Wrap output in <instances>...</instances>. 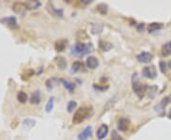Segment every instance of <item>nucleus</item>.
I'll use <instances>...</instances> for the list:
<instances>
[{
  "label": "nucleus",
  "instance_id": "412c9836",
  "mask_svg": "<svg viewBox=\"0 0 171 140\" xmlns=\"http://www.w3.org/2000/svg\"><path fill=\"white\" fill-rule=\"evenodd\" d=\"M56 63H57V64H58V66L60 67L61 69H65L66 66H67V61H66L65 58L62 57V56L57 57Z\"/></svg>",
  "mask_w": 171,
  "mask_h": 140
},
{
  "label": "nucleus",
  "instance_id": "393cba45",
  "mask_svg": "<svg viewBox=\"0 0 171 140\" xmlns=\"http://www.w3.org/2000/svg\"><path fill=\"white\" fill-rule=\"evenodd\" d=\"M76 106H77V102L74 101V100H71V101H70V102H68V107H67L68 112L71 113L72 111L75 109V107H76Z\"/></svg>",
  "mask_w": 171,
  "mask_h": 140
},
{
  "label": "nucleus",
  "instance_id": "c85d7f7f",
  "mask_svg": "<svg viewBox=\"0 0 171 140\" xmlns=\"http://www.w3.org/2000/svg\"><path fill=\"white\" fill-rule=\"evenodd\" d=\"M159 66H160V69H161V71H162L163 73L166 72V62L161 61L160 64H159Z\"/></svg>",
  "mask_w": 171,
  "mask_h": 140
},
{
  "label": "nucleus",
  "instance_id": "f8f14e48",
  "mask_svg": "<svg viewBox=\"0 0 171 140\" xmlns=\"http://www.w3.org/2000/svg\"><path fill=\"white\" fill-rule=\"evenodd\" d=\"M162 55L163 57H167L171 55V41L163 45L162 47Z\"/></svg>",
  "mask_w": 171,
  "mask_h": 140
},
{
  "label": "nucleus",
  "instance_id": "bb28decb",
  "mask_svg": "<svg viewBox=\"0 0 171 140\" xmlns=\"http://www.w3.org/2000/svg\"><path fill=\"white\" fill-rule=\"evenodd\" d=\"M107 5H105V4H100V5H98L97 6V9L99 11L101 14H107Z\"/></svg>",
  "mask_w": 171,
  "mask_h": 140
},
{
  "label": "nucleus",
  "instance_id": "c756f323",
  "mask_svg": "<svg viewBox=\"0 0 171 140\" xmlns=\"http://www.w3.org/2000/svg\"><path fill=\"white\" fill-rule=\"evenodd\" d=\"M144 28V23H141V24H139L137 26V30L139 31H143Z\"/></svg>",
  "mask_w": 171,
  "mask_h": 140
},
{
  "label": "nucleus",
  "instance_id": "7ed1b4c3",
  "mask_svg": "<svg viewBox=\"0 0 171 140\" xmlns=\"http://www.w3.org/2000/svg\"><path fill=\"white\" fill-rule=\"evenodd\" d=\"M132 89L140 99H142L144 97V93L146 92V89H147L146 85H144V84H142L140 83L139 77H138L137 73H134L132 76Z\"/></svg>",
  "mask_w": 171,
  "mask_h": 140
},
{
  "label": "nucleus",
  "instance_id": "473e14b6",
  "mask_svg": "<svg viewBox=\"0 0 171 140\" xmlns=\"http://www.w3.org/2000/svg\"><path fill=\"white\" fill-rule=\"evenodd\" d=\"M169 118H171V110H170V112H169Z\"/></svg>",
  "mask_w": 171,
  "mask_h": 140
},
{
  "label": "nucleus",
  "instance_id": "0eeeda50",
  "mask_svg": "<svg viewBox=\"0 0 171 140\" xmlns=\"http://www.w3.org/2000/svg\"><path fill=\"white\" fill-rule=\"evenodd\" d=\"M129 125L130 122L127 118H120L119 121H118V130L121 132H127L128 129H129Z\"/></svg>",
  "mask_w": 171,
  "mask_h": 140
},
{
  "label": "nucleus",
  "instance_id": "b1692460",
  "mask_svg": "<svg viewBox=\"0 0 171 140\" xmlns=\"http://www.w3.org/2000/svg\"><path fill=\"white\" fill-rule=\"evenodd\" d=\"M3 22H5V23H7L8 25L10 26H12V27H16V19L15 17H9V18H5V19H3L2 20Z\"/></svg>",
  "mask_w": 171,
  "mask_h": 140
},
{
  "label": "nucleus",
  "instance_id": "7c9ffc66",
  "mask_svg": "<svg viewBox=\"0 0 171 140\" xmlns=\"http://www.w3.org/2000/svg\"><path fill=\"white\" fill-rule=\"evenodd\" d=\"M82 2L85 3V4H90V3H91V1H88V0H82Z\"/></svg>",
  "mask_w": 171,
  "mask_h": 140
},
{
  "label": "nucleus",
  "instance_id": "ddd939ff",
  "mask_svg": "<svg viewBox=\"0 0 171 140\" xmlns=\"http://www.w3.org/2000/svg\"><path fill=\"white\" fill-rule=\"evenodd\" d=\"M41 100V97H40V92L39 91H35V92L32 93V95L31 97V99H29V102L32 104H38Z\"/></svg>",
  "mask_w": 171,
  "mask_h": 140
},
{
  "label": "nucleus",
  "instance_id": "9d476101",
  "mask_svg": "<svg viewBox=\"0 0 171 140\" xmlns=\"http://www.w3.org/2000/svg\"><path fill=\"white\" fill-rule=\"evenodd\" d=\"M86 64H87V66L90 68V69H95V68L99 66V62H98V59L96 57H94V56L88 57Z\"/></svg>",
  "mask_w": 171,
  "mask_h": 140
},
{
  "label": "nucleus",
  "instance_id": "423d86ee",
  "mask_svg": "<svg viewBox=\"0 0 171 140\" xmlns=\"http://www.w3.org/2000/svg\"><path fill=\"white\" fill-rule=\"evenodd\" d=\"M47 9H48V11H50V14H52L53 16H55V17H63V15H64L63 9H59L54 8L53 5H52L51 2L48 3Z\"/></svg>",
  "mask_w": 171,
  "mask_h": 140
},
{
  "label": "nucleus",
  "instance_id": "cd10ccee",
  "mask_svg": "<svg viewBox=\"0 0 171 140\" xmlns=\"http://www.w3.org/2000/svg\"><path fill=\"white\" fill-rule=\"evenodd\" d=\"M111 139L112 140H122V137L116 131H112V133H111Z\"/></svg>",
  "mask_w": 171,
  "mask_h": 140
},
{
  "label": "nucleus",
  "instance_id": "6ab92c4d",
  "mask_svg": "<svg viewBox=\"0 0 171 140\" xmlns=\"http://www.w3.org/2000/svg\"><path fill=\"white\" fill-rule=\"evenodd\" d=\"M83 68V64L81 62H74L71 64V72L72 73H76L78 71H80Z\"/></svg>",
  "mask_w": 171,
  "mask_h": 140
},
{
  "label": "nucleus",
  "instance_id": "dca6fc26",
  "mask_svg": "<svg viewBox=\"0 0 171 140\" xmlns=\"http://www.w3.org/2000/svg\"><path fill=\"white\" fill-rule=\"evenodd\" d=\"M59 81H61L62 83H63V85L67 88L68 91H70V92H72L74 89H75V84L70 83V81L68 80H63V79H60L59 80Z\"/></svg>",
  "mask_w": 171,
  "mask_h": 140
},
{
  "label": "nucleus",
  "instance_id": "20e7f679",
  "mask_svg": "<svg viewBox=\"0 0 171 140\" xmlns=\"http://www.w3.org/2000/svg\"><path fill=\"white\" fill-rule=\"evenodd\" d=\"M142 74L144 77H146L147 79H150V80H154L157 77V71L154 66L144 67L142 70Z\"/></svg>",
  "mask_w": 171,
  "mask_h": 140
},
{
  "label": "nucleus",
  "instance_id": "2eb2a0df",
  "mask_svg": "<svg viewBox=\"0 0 171 140\" xmlns=\"http://www.w3.org/2000/svg\"><path fill=\"white\" fill-rule=\"evenodd\" d=\"M161 28H163V24H161V23H151L148 26V28H147V30H148L149 32L152 33V32H155L161 30Z\"/></svg>",
  "mask_w": 171,
  "mask_h": 140
},
{
  "label": "nucleus",
  "instance_id": "5701e85b",
  "mask_svg": "<svg viewBox=\"0 0 171 140\" xmlns=\"http://www.w3.org/2000/svg\"><path fill=\"white\" fill-rule=\"evenodd\" d=\"M17 99L19 102L25 103L28 100V95L25 92H23V91H20V92L17 94Z\"/></svg>",
  "mask_w": 171,
  "mask_h": 140
},
{
  "label": "nucleus",
  "instance_id": "a211bd4d",
  "mask_svg": "<svg viewBox=\"0 0 171 140\" xmlns=\"http://www.w3.org/2000/svg\"><path fill=\"white\" fill-rule=\"evenodd\" d=\"M99 47H100V48L102 50L108 51L112 48V45H111L110 43H108V42H106V41H100Z\"/></svg>",
  "mask_w": 171,
  "mask_h": 140
},
{
  "label": "nucleus",
  "instance_id": "2f4dec72",
  "mask_svg": "<svg viewBox=\"0 0 171 140\" xmlns=\"http://www.w3.org/2000/svg\"><path fill=\"white\" fill-rule=\"evenodd\" d=\"M168 66H169V68H171V61L168 62Z\"/></svg>",
  "mask_w": 171,
  "mask_h": 140
},
{
  "label": "nucleus",
  "instance_id": "a878e982",
  "mask_svg": "<svg viewBox=\"0 0 171 140\" xmlns=\"http://www.w3.org/2000/svg\"><path fill=\"white\" fill-rule=\"evenodd\" d=\"M52 108H53V97H51L50 100L48 101L47 105H46V112L50 113L51 111L52 110Z\"/></svg>",
  "mask_w": 171,
  "mask_h": 140
},
{
  "label": "nucleus",
  "instance_id": "f03ea898",
  "mask_svg": "<svg viewBox=\"0 0 171 140\" xmlns=\"http://www.w3.org/2000/svg\"><path fill=\"white\" fill-rule=\"evenodd\" d=\"M92 113L93 110L91 107H82V108H79L74 113L73 118H72V123L73 124H80L85 119L90 118L92 115Z\"/></svg>",
  "mask_w": 171,
  "mask_h": 140
},
{
  "label": "nucleus",
  "instance_id": "6e6552de",
  "mask_svg": "<svg viewBox=\"0 0 171 140\" xmlns=\"http://www.w3.org/2000/svg\"><path fill=\"white\" fill-rule=\"evenodd\" d=\"M91 135H92V128H91V126H88V127H86L83 132H82L81 133H79L78 139L79 140H88L91 136Z\"/></svg>",
  "mask_w": 171,
  "mask_h": 140
},
{
  "label": "nucleus",
  "instance_id": "f257e3e1",
  "mask_svg": "<svg viewBox=\"0 0 171 140\" xmlns=\"http://www.w3.org/2000/svg\"><path fill=\"white\" fill-rule=\"evenodd\" d=\"M70 51L72 55H75V56H78V57H83L84 55L91 53V52L93 51V45L78 42L75 45L71 47Z\"/></svg>",
  "mask_w": 171,
  "mask_h": 140
},
{
  "label": "nucleus",
  "instance_id": "4be33fe9",
  "mask_svg": "<svg viewBox=\"0 0 171 140\" xmlns=\"http://www.w3.org/2000/svg\"><path fill=\"white\" fill-rule=\"evenodd\" d=\"M168 102H169V97H164V99H163L162 101L160 102L159 105L156 106V107H158V108H156V110H158V111L163 110V111L164 109H166V106L168 104Z\"/></svg>",
  "mask_w": 171,
  "mask_h": 140
},
{
  "label": "nucleus",
  "instance_id": "aec40b11",
  "mask_svg": "<svg viewBox=\"0 0 171 140\" xmlns=\"http://www.w3.org/2000/svg\"><path fill=\"white\" fill-rule=\"evenodd\" d=\"M23 126L25 127L26 129H31L32 127L35 125V121L34 119H31V118H27L25 120H23Z\"/></svg>",
  "mask_w": 171,
  "mask_h": 140
},
{
  "label": "nucleus",
  "instance_id": "1a4fd4ad",
  "mask_svg": "<svg viewBox=\"0 0 171 140\" xmlns=\"http://www.w3.org/2000/svg\"><path fill=\"white\" fill-rule=\"evenodd\" d=\"M107 133H108V127H107V125L102 124L99 127V129L97 130V133H96V135H97L98 139H99V140L104 139L107 135Z\"/></svg>",
  "mask_w": 171,
  "mask_h": 140
},
{
  "label": "nucleus",
  "instance_id": "4468645a",
  "mask_svg": "<svg viewBox=\"0 0 171 140\" xmlns=\"http://www.w3.org/2000/svg\"><path fill=\"white\" fill-rule=\"evenodd\" d=\"M24 4L26 6V8L29 9H35L41 6V3L39 1H27Z\"/></svg>",
  "mask_w": 171,
  "mask_h": 140
},
{
  "label": "nucleus",
  "instance_id": "9b49d317",
  "mask_svg": "<svg viewBox=\"0 0 171 140\" xmlns=\"http://www.w3.org/2000/svg\"><path fill=\"white\" fill-rule=\"evenodd\" d=\"M67 45H68V40H66V39H60V40L55 43V49L59 52H61L65 49Z\"/></svg>",
  "mask_w": 171,
  "mask_h": 140
},
{
  "label": "nucleus",
  "instance_id": "f3484780",
  "mask_svg": "<svg viewBox=\"0 0 171 140\" xmlns=\"http://www.w3.org/2000/svg\"><path fill=\"white\" fill-rule=\"evenodd\" d=\"M12 8H14V9L16 11V12H18V14H21V12H23L25 11L26 9V6L24 3H14V6H12Z\"/></svg>",
  "mask_w": 171,
  "mask_h": 140
},
{
  "label": "nucleus",
  "instance_id": "39448f33",
  "mask_svg": "<svg viewBox=\"0 0 171 140\" xmlns=\"http://www.w3.org/2000/svg\"><path fill=\"white\" fill-rule=\"evenodd\" d=\"M152 59H153L152 54L149 53V52H146V51L141 52L140 54L137 55V60L139 61L140 63H144V64L150 63Z\"/></svg>",
  "mask_w": 171,
  "mask_h": 140
}]
</instances>
